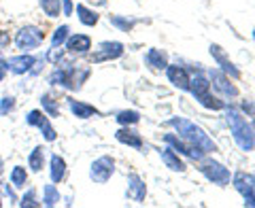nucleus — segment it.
<instances>
[{"label":"nucleus","mask_w":255,"mask_h":208,"mask_svg":"<svg viewBox=\"0 0 255 208\" xmlns=\"http://www.w3.org/2000/svg\"><path fill=\"white\" fill-rule=\"evenodd\" d=\"M90 75H92L90 66H81V64H68V66H60V64H58L55 70L49 75V83L66 87V90H70V92H79Z\"/></svg>","instance_id":"f257e3e1"},{"label":"nucleus","mask_w":255,"mask_h":208,"mask_svg":"<svg viewBox=\"0 0 255 208\" xmlns=\"http://www.w3.org/2000/svg\"><path fill=\"white\" fill-rule=\"evenodd\" d=\"M168 125H172L174 130L179 132L181 138H185L189 145H194L202 151V153H211V151H215L217 147H215V142L209 138V134H206L200 125H196V123H191L187 121V119H183V117H172Z\"/></svg>","instance_id":"f03ea898"},{"label":"nucleus","mask_w":255,"mask_h":208,"mask_svg":"<svg viewBox=\"0 0 255 208\" xmlns=\"http://www.w3.org/2000/svg\"><path fill=\"white\" fill-rule=\"evenodd\" d=\"M226 117H228L230 130H232V134H234L236 145L241 147L243 151H253V147H255V136H253V127L247 123V119L241 113H238L236 108H228L226 110Z\"/></svg>","instance_id":"7ed1b4c3"},{"label":"nucleus","mask_w":255,"mask_h":208,"mask_svg":"<svg viewBox=\"0 0 255 208\" xmlns=\"http://www.w3.org/2000/svg\"><path fill=\"white\" fill-rule=\"evenodd\" d=\"M43 41H45V32L38 26H32V23L21 26L17 30V34H15V47H17L21 53H30V51L38 49V47L43 45Z\"/></svg>","instance_id":"20e7f679"},{"label":"nucleus","mask_w":255,"mask_h":208,"mask_svg":"<svg viewBox=\"0 0 255 208\" xmlns=\"http://www.w3.org/2000/svg\"><path fill=\"white\" fill-rule=\"evenodd\" d=\"M209 90H211V83L206 81L202 75H196L194 79H189V92L196 96V100H200V104H204L206 108L221 110L226 104H223L221 100H217V98H213Z\"/></svg>","instance_id":"39448f33"},{"label":"nucleus","mask_w":255,"mask_h":208,"mask_svg":"<svg viewBox=\"0 0 255 208\" xmlns=\"http://www.w3.org/2000/svg\"><path fill=\"white\" fill-rule=\"evenodd\" d=\"M26 123L32 125V127H38V130H41V134H43V138H45L47 142H53L55 138H58V132L53 130V125H51V121H49V115H47L45 110H38V108L30 110L28 117H26Z\"/></svg>","instance_id":"423d86ee"},{"label":"nucleus","mask_w":255,"mask_h":208,"mask_svg":"<svg viewBox=\"0 0 255 208\" xmlns=\"http://www.w3.org/2000/svg\"><path fill=\"white\" fill-rule=\"evenodd\" d=\"M113 172H115V159L109 157V155L98 157L90 166V179L94 183H98V185H105V183L113 177Z\"/></svg>","instance_id":"0eeeda50"},{"label":"nucleus","mask_w":255,"mask_h":208,"mask_svg":"<svg viewBox=\"0 0 255 208\" xmlns=\"http://www.w3.org/2000/svg\"><path fill=\"white\" fill-rule=\"evenodd\" d=\"M124 55V45L117 41H105L98 45V49L92 53V64H100V62H109V60H117Z\"/></svg>","instance_id":"6e6552de"},{"label":"nucleus","mask_w":255,"mask_h":208,"mask_svg":"<svg viewBox=\"0 0 255 208\" xmlns=\"http://www.w3.org/2000/svg\"><path fill=\"white\" fill-rule=\"evenodd\" d=\"M234 187L243 194L247 206H255V177H247L245 172H238L234 177Z\"/></svg>","instance_id":"1a4fd4ad"},{"label":"nucleus","mask_w":255,"mask_h":208,"mask_svg":"<svg viewBox=\"0 0 255 208\" xmlns=\"http://www.w3.org/2000/svg\"><path fill=\"white\" fill-rule=\"evenodd\" d=\"M6 66H9V73H13V75H26L36 66V58L30 53L11 55V58L6 60Z\"/></svg>","instance_id":"9d476101"},{"label":"nucleus","mask_w":255,"mask_h":208,"mask_svg":"<svg viewBox=\"0 0 255 208\" xmlns=\"http://www.w3.org/2000/svg\"><path fill=\"white\" fill-rule=\"evenodd\" d=\"M64 47H66V51L73 53V55H83L92 49V38L87 34H73V36L66 38Z\"/></svg>","instance_id":"9b49d317"},{"label":"nucleus","mask_w":255,"mask_h":208,"mask_svg":"<svg viewBox=\"0 0 255 208\" xmlns=\"http://www.w3.org/2000/svg\"><path fill=\"white\" fill-rule=\"evenodd\" d=\"M202 172L206 174V177H209V181L217 183V185H226V183H230V172H228V168H223V166L217 164V162L204 164V166H202Z\"/></svg>","instance_id":"f8f14e48"},{"label":"nucleus","mask_w":255,"mask_h":208,"mask_svg":"<svg viewBox=\"0 0 255 208\" xmlns=\"http://www.w3.org/2000/svg\"><path fill=\"white\" fill-rule=\"evenodd\" d=\"M211 79H213L215 90H219L223 96H230V98H236V96H238L236 85L230 83V79L223 73H219V70H211Z\"/></svg>","instance_id":"ddd939ff"},{"label":"nucleus","mask_w":255,"mask_h":208,"mask_svg":"<svg viewBox=\"0 0 255 208\" xmlns=\"http://www.w3.org/2000/svg\"><path fill=\"white\" fill-rule=\"evenodd\" d=\"M211 55H213V58H215V62H217V64H219V66L223 68V73L232 75L234 79H238V77H241V73H238V68L234 66V64H232V62H230V60H228V55H226V53H223V49H221V47H219V45H211Z\"/></svg>","instance_id":"4468645a"},{"label":"nucleus","mask_w":255,"mask_h":208,"mask_svg":"<svg viewBox=\"0 0 255 208\" xmlns=\"http://www.w3.org/2000/svg\"><path fill=\"white\" fill-rule=\"evenodd\" d=\"M145 194H147V187H145V183L140 181V177L138 174H130V177H128V198L134 200V202H142Z\"/></svg>","instance_id":"2eb2a0df"},{"label":"nucleus","mask_w":255,"mask_h":208,"mask_svg":"<svg viewBox=\"0 0 255 208\" xmlns=\"http://www.w3.org/2000/svg\"><path fill=\"white\" fill-rule=\"evenodd\" d=\"M68 108L73 110V115L77 119H92L96 115H100V110L92 106V104L87 102H81V100H68Z\"/></svg>","instance_id":"dca6fc26"},{"label":"nucleus","mask_w":255,"mask_h":208,"mask_svg":"<svg viewBox=\"0 0 255 208\" xmlns=\"http://www.w3.org/2000/svg\"><path fill=\"white\" fill-rule=\"evenodd\" d=\"M49 174H51V183H55V185L66 179V159H64L62 155H58V153H53V155H51Z\"/></svg>","instance_id":"f3484780"},{"label":"nucleus","mask_w":255,"mask_h":208,"mask_svg":"<svg viewBox=\"0 0 255 208\" xmlns=\"http://www.w3.org/2000/svg\"><path fill=\"white\" fill-rule=\"evenodd\" d=\"M166 70H168V79L172 85H177L179 90H189V75L185 68L181 66H166Z\"/></svg>","instance_id":"a211bd4d"},{"label":"nucleus","mask_w":255,"mask_h":208,"mask_svg":"<svg viewBox=\"0 0 255 208\" xmlns=\"http://www.w3.org/2000/svg\"><path fill=\"white\" fill-rule=\"evenodd\" d=\"M166 142L168 145H172L177 151H181V153H185V155H189V157H194V159H200L202 157V151L198 149V147H194V145H185L181 138H177V136H172V134H168L166 136Z\"/></svg>","instance_id":"6ab92c4d"},{"label":"nucleus","mask_w":255,"mask_h":208,"mask_svg":"<svg viewBox=\"0 0 255 208\" xmlns=\"http://www.w3.org/2000/svg\"><path fill=\"white\" fill-rule=\"evenodd\" d=\"M115 138H117L119 142H124V145H128V147L142 149V138H140V134L134 132V130H130V127H122V130H117Z\"/></svg>","instance_id":"aec40b11"},{"label":"nucleus","mask_w":255,"mask_h":208,"mask_svg":"<svg viewBox=\"0 0 255 208\" xmlns=\"http://www.w3.org/2000/svg\"><path fill=\"white\" fill-rule=\"evenodd\" d=\"M43 166H45V149L43 145H38L30 151V155H28V168L32 172H41L43 170Z\"/></svg>","instance_id":"412c9836"},{"label":"nucleus","mask_w":255,"mask_h":208,"mask_svg":"<svg viewBox=\"0 0 255 208\" xmlns=\"http://www.w3.org/2000/svg\"><path fill=\"white\" fill-rule=\"evenodd\" d=\"M145 62L155 70H164L168 66V60H166V53L162 49H149L145 55Z\"/></svg>","instance_id":"4be33fe9"},{"label":"nucleus","mask_w":255,"mask_h":208,"mask_svg":"<svg viewBox=\"0 0 255 208\" xmlns=\"http://www.w3.org/2000/svg\"><path fill=\"white\" fill-rule=\"evenodd\" d=\"M9 181L13 189H23L28 185V170L23 166H13V170L9 172Z\"/></svg>","instance_id":"5701e85b"},{"label":"nucleus","mask_w":255,"mask_h":208,"mask_svg":"<svg viewBox=\"0 0 255 208\" xmlns=\"http://www.w3.org/2000/svg\"><path fill=\"white\" fill-rule=\"evenodd\" d=\"M162 162L168 166L170 170H174V172H183V170H185V164L181 162L179 155L174 153L172 149H164V151H162Z\"/></svg>","instance_id":"b1692460"},{"label":"nucleus","mask_w":255,"mask_h":208,"mask_svg":"<svg viewBox=\"0 0 255 208\" xmlns=\"http://www.w3.org/2000/svg\"><path fill=\"white\" fill-rule=\"evenodd\" d=\"M77 15H79V21L83 23V26H96L98 23V13L92 11V9H87L85 4H77Z\"/></svg>","instance_id":"393cba45"},{"label":"nucleus","mask_w":255,"mask_h":208,"mask_svg":"<svg viewBox=\"0 0 255 208\" xmlns=\"http://www.w3.org/2000/svg\"><path fill=\"white\" fill-rule=\"evenodd\" d=\"M60 191L55 189V183H51V185H45L43 187V206H55V204H60Z\"/></svg>","instance_id":"a878e982"},{"label":"nucleus","mask_w":255,"mask_h":208,"mask_svg":"<svg viewBox=\"0 0 255 208\" xmlns=\"http://www.w3.org/2000/svg\"><path fill=\"white\" fill-rule=\"evenodd\" d=\"M38 4H41L43 13L47 17H60L62 13V0H38Z\"/></svg>","instance_id":"bb28decb"},{"label":"nucleus","mask_w":255,"mask_h":208,"mask_svg":"<svg viewBox=\"0 0 255 208\" xmlns=\"http://www.w3.org/2000/svg\"><path fill=\"white\" fill-rule=\"evenodd\" d=\"M41 106H43V110L49 117H58L60 115V106H58V100L53 98L51 94H43L41 96Z\"/></svg>","instance_id":"cd10ccee"},{"label":"nucleus","mask_w":255,"mask_h":208,"mask_svg":"<svg viewBox=\"0 0 255 208\" xmlns=\"http://www.w3.org/2000/svg\"><path fill=\"white\" fill-rule=\"evenodd\" d=\"M17 204H19L21 208H26V206H34V208H36V206H43V204L36 200V189H34V187H28V191L21 196V200H17Z\"/></svg>","instance_id":"c85d7f7f"},{"label":"nucleus","mask_w":255,"mask_h":208,"mask_svg":"<svg viewBox=\"0 0 255 208\" xmlns=\"http://www.w3.org/2000/svg\"><path fill=\"white\" fill-rule=\"evenodd\" d=\"M15 106H17V102H15V96H2V98H0V115L2 117H6L9 113H13L15 110Z\"/></svg>","instance_id":"c756f323"},{"label":"nucleus","mask_w":255,"mask_h":208,"mask_svg":"<svg viewBox=\"0 0 255 208\" xmlns=\"http://www.w3.org/2000/svg\"><path fill=\"white\" fill-rule=\"evenodd\" d=\"M68 32H70V28H68V26H60V28H55L53 36H51V47H62L64 43H66V38H68Z\"/></svg>","instance_id":"7c9ffc66"},{"label":"nucleus","mask_w":255,"mask_h":208,"mask_svg":"<svg viewBox=\"0 0 255 208\" xmlns=\"http://www.w3.org/2000/svg\"><path fill=\"white\" fill-rule=\"evenodd\" d=\"M117 121L122 125H132V123L140 121V115L136 113V110H122V113L117 115Z\"/></svg>","instance_id":"2f4dec72"},{"label":"nucleus","mask_w":255,"mask_h":208,"mask_svg":"<svg viewBox=\"0 0 255 208\" xmlns=\"http://www.w3.org/2000/svg\"><path fill=\"white\" fill-rule=\"evenodd\" d=\"M64 51L66 49H62V47H51V49L47 51L45 58H47V62H51L53 66H58V64L62 62V58H64Z\"/></svg>","instance_id":"473e14b6"},{"label":"nucleus","mask_w":255,"mask_h":208,"mask_svg":"<svg viewBox=\"0 0 255 208\" xmlns=\"http://www.w3.org/2000/svg\"><path fill=\"white\" fill-rule=\"evenodd\" d=\"M111 19V23H115L117 28H122L124 32H128L132 26H134V21H128V19H122V17H117V15H113V17H109Z\"/></svg>","instance_id":"72a5a7b5"},{"label":"nucleus","mask_w":255,"mask_h":208,"mask_svg":"<svg viewBox=\"0 0 255 208\" xmlns=\"http://www.w3.org/2000/svg\"><path fill=\"white\" fill-rule=\"evenodd\" d=\"M11 45V36H9V32H4V30H0V51L6 49V47Z\"/></svg>","instance_id":"f704fd0d"},{"label":"nucleus","mask_w":255,"mask_h":208,"mask_svg":"<svg viewBox=\"0 0 255 208\" xmlns=\"http://www.w3.org/2000/svg\"><path fill=\"white\" fill-rule=\"evenodd\" d=\"M6 75H9V66H6V60L2 58V51H0V83L4 81Z\"/></svg>","instance_id":"c9c22d12"},{"label":"nucleus","mask_w":255,"mask_h":208,"mask_svg":"<svg viewBox=\"0 0 255 208\" xmlns=\"http://www.w3.org/2000/svg\"><path fill=\"white\" fill-rule=\"evenodd\" d=\"M62 15H73V0H62Z\"/></svg>","instance_id":"e433bc0d"},{"label":"nucleus","mask_w":255,"mask_h":208,"mask_svg":"<svg viewBox=\"0 0 255 208\" xmlns=\"http://www.w3.org/2000/svg\"><path fill=\"white\" fill-rule=\"evenodd\" d=\"M4 194L6 196H9V200H11V204H15V202H17V196H15V191L9 187V185H4Z\"/></svg>","instance_id":"4c0bfd02"},{"label":"nucleus","mask_w":255,"mask_h":208,"mask_svg":"<svg viewBox=\"0 0 255 208\" xmlns=\"http://www.w3.org/2000/svg\"><path fill=\"white\" fill-rule=\"evenodd\" d=\"M245 110H251V113H255V104H247L245 102Z\"/></svg>","instance_id":"58836bf2"},{"label":"nucleus","mask_w":255,"mask_h":208,"mask_svg":"<svg viewBox=\"0 0 255 208\" xmlns=\"http://www.w3.org/2000/svg\"><path fill=\"white\" fill-rule=\"evenodd\" d=\"M2 170H4V162H2V157H0V174H2Z\"/></svg>","instance_id":"ea45409f"},{"label":"nucleus","mask_w":255,"mask_h":208,"mask_svg":"<svg viewBox=\"0 0 255 208\" xmlns=\"http://www.w3.org/2000/svg\"><path fill=\"white\" fill-rule=\"evenodd\" d=\"M253 38H255V30H253Z\"/></svg>","instance_id":"a19ab883"},{"label":"nucleus","mask_w":255,"mask_h":208,"mask_svg":"<svg viewBox=\"0 0 255 208\" xmlns=\"http://www.w3.org/2000/svg\"><path fill=\"white\" fill-rule=\"evenodd\" d=\"M0 206H2V200H0Z\"/></svg>","instance_id":"79ce46f5"},{"label":"nucleus","mask_w":255,"mask_h":208,"mask_svg":"<svg viewBox=\"0 0 255 208\" xmlns=\"http://www.w3.org/2000/svg\"><path fill=\"white\" fill-rule=\"evenodd\" d=\"M253 127H255V123H253Z\"/></svg>","instance_id":"37998d69"}]
</instances>
